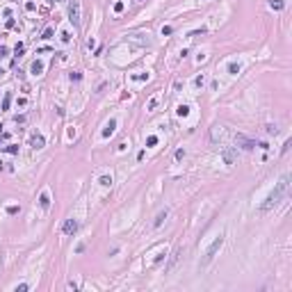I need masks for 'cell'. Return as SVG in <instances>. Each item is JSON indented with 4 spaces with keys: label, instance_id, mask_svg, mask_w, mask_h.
<instances>
[{
    "label": "cell",
    "instance_id": "cell-11",
    "mask_svg": "<svg viewBox=\"0 0 292 292\" xmlns=\"http://www.w3.org/2000/svg\"><path fill=\"white\" fill-rule=\"evenodd\" d=\"M11 105V94H5V98H2V110H9Z\"/></svg>",
    "mask_w": 292,
    "mask_h": 292
},
{
    "label": "cell",
    "instance_id": "cell-6",
    "mask_svg": "<svg viewBox=\"0 0 292 292\" xmlns=\"http://www.w3.org/2000/svg\"><path fill=\"white\" fill-rule=\"evenodd\" d=\"M39 205L43 208V210H48V208H50V194H48V192H41V196H39Z\"/></svg>",
    "mask_w": 292,
    "mask_h": 292
},
{
    "label": "cell",
    "instance_id": "cell-20",
    "mask_svg": "<svg viewBox=\"0 0 292 292\" xmlns=\"http://www.w3.org/2000/svg\"><path fill=\"white\" fill-rule=\"evenodd\" d=\"M7 153H11V155L18 153V146H7Z\"/></svg>",
    "mask_w": 292,
    "mask_h": 292
},
{
    "label": "cell",
    "instance_id": "cell-23",
    "mask_svg": "<svg viewBox=\"0 0 292 292\" xmlns=\"http://www.w3.org/2000/svg\"><path fill=\"white\" fill-rule=\"evenodd\" d=\"M80 78H82V75H80V73H78V71H73V73H71V80H75V82H78V80H80Z\"/></svg>",
    "mask_w": 292,
    "mask_h": 292
},
{
    "label": "cell",
    "instance_id": "cell-24",
    "mask_svg": "<svg viewBox=\"0 0 292 292\" xmlns=\"http://www.w3.org/2000/svg\"><path fill=\"white\" fill-rule=\"evenodd\" d=\"M50 37H53V30H50V27H48V30L43 32V39H50Z\"/></svg>",
    "mask_w": 292,
    "mask_h": 292
},
{
    "label": "cell",
    "instance_id": "cell-16",
    "mask_svg": "<svg viewBox=\"0 0 292 292\" xmlns=\"http://www.w3.org/2000/svg\"><path fill=\"white\" fill-rule=\"evenodd\" d=\"M146 144H149V146H155V144H158V137H155V135H151V137L146 139Z\"/></svg>",
    "mask_w": 292,
    "mask_h": 292
},
{
    "label": "cell",
    "instance_id": "cell-22",
    "mask_svg": "<svg viewBox=\"0 0 292 292\" xmlns=\"http://www.w3.org/2000/svg\"><path fill=\"white\" fill-rule=\"evenodd\" d=\"M27 290V285H25V283H21V285H16V292H25Z\"/></svg>",
    "mask_w": 292,
    "mask_h": 292
},
{
    "label": "cell",
    "instance_id": "cell-1",
    "mask_svg": "<svg viewBox=\"0 0 292 292\" xmlns=\"http://www.w3.org/2000/svg\"><path fill=\"white\" fill-rule=\"evenodd\" d=\"M287 187H290V176L285 174V176H283V178L276 183L274 192H272L269 196H267V201L260 205V212H269L272 208H276V205H278V203H281V201L287 196Z\"/></svg>",
    "mask_w": 292,
    "mask_h": 292
},
{
    "label": "cell",
    "instance_id": "cell-19",
    "mask_svg": "<svg viewBox=\"0 0 292 292\" xmlns=\"http://www.w3.org/2000/svg\"><path fill=\"white\" fill-rule=\"evenodd\" d=\"M114 11H117V14H119V11H123V2H114Z\"/></svg>",
    "mask_w": 292,
    "mask_h": 292
},
{
    "label": "cell",
    "instance_id": "cell-10",
    "mask_svg": "<svg viewBox=\"0 0 292 292\" xmlns=\"http://www.w3.org/2000/svg\"><path fill=\"white\" fill-rule=\"evenodd\" d=\"M114 128H117V123H114V121H110L107 126H105V130H103V135H105V137H110V135L114 133Z\"/></svg>",
    "mask_w": 292,
    "mask_h": 292
},
{
    "label": "cell",
    "instance_id": "cell-4",
    "mask_svg": "<svg viewBox=\"0 0 292 292\" xmlns=\"http://www.w3.org/2000/svg\"><path fill=\"white\" fill-rule=\"evenodd\" d=\"M235 144H240L242 149H246V151H251L253 146H256V142H251V139L244 137V135H235Z\"/></svg>",
    "mask_w": 292,
    "mask_h": 292
},
{
    "label": "cell",
    "instance_id": "cell-5",
    "mask_svg": "<svg viewBox=\"0 0 292 292\" xmlns=\"http://www.w3.org/2000/svg\"><path fill=\"white\" fill-rule=\"evenodd\" d=\"M62 231H64V235H73V233L78 231V221L75 219H66L64 226H62Z\"/></svg>",
    "mask_w": 292,
    "mask_h": 292
},
{
    "label": "cell",
    "instance_id": "cell-7",
    "mask_svg": "<svg viewBox=\"0 0 292 292\" xmlns=\"http://www.w3.org/2000/svg\"><path fill=\"white\" fill-rule=\"evenodd\" d=\"M30 144H32V149H43V144H46V139L41 137V135H34V137L30 139Z\"/></svg>",
    "mask_w": 292,
    "mask_h": 292
},
{
    "label": "cell",
    "instance_id": "cell-8",
    "mask_svg": "<svg viewBox=\"0 0 292 292\" xmlns=\"http://www.w3.org/2000/svg\"><path fill=\"white\" fill-rule=\"evenodd\" d=\"M224 160H226V164H233V160H235V153H233L231 149H224Z\"/></svg>",
    "mask_w": 292,
    "mask_h": 292
},
{
    "label": "cell",
    "instance_id": "cell-25",
    "mask_svg": "<svg viewBox=\"0 0 292 292\" xmlns=\"http://www.w3.org/2000/svg\"><path fill=\"white\" fill-rule=\"evenodd\" d=\"M7 53H9V50H7V48H5V46H0V57H5V55H7Z\"/></svg>",
    "mask_w": 292,
    "mask_h": 292
},
{
    "label": "cell",
    "instance_id": "cell-14",
    "mask_svg": "<svg viewBox=\"0 0 292 292\" xmlns=\"http://www.w3.org/2000/svg\"><path fill=\"white\" fill-rule=\"evenodd\" d=\"M164 217H167V210H162V212H160V215L155 217V221H153V224H155V226H160V224H162V219H164Z\"/></svg>",
    "mask_w": 292,
    "mask_h": 292
},
{
    "label": "cell",
    "instance_id": "cell-21",
    "mask_svg": "<svg viewBox=\"0 0 292 292\" xmlns=\"http://www.w3.org/2000/svg\"><path fill=\"white\" fill-rule=\"evenodd\" d=\"M7 212H9V215H16V212H18V208H16V205H9V208H7Z\"/></svg>",
    "mask_w": 292,
    "mask_h": 292
},
{
    "label": "cell",
    "instance_id": "cell-18",
    "mask_svg": "<svg viewBox=\"0 0 292 292\" xmlns=\"http://www.w3.org/2000/svg\"><path fill=\"white\" fill-rule=\"evenodd\" d=\"M228 71H231V73H233V75H235V73H237V71H240V66H237V64H231V66H228Z\"/></svg>",
    "mask_w": 292,
    "mask_h": 292
},
{
    "label": "cell",
    "instance_id": "cell-3",
    "mask_svg": "<svg viewBox=\"0 0 292 292\" xmlns=\"http://www.w3.org/2000/svg\"><path fill=\"white\" fill-rule=\"evenodd\" d=\"M69 18H71V23L73 25H80V2L78 0H73L71 5H69Z\"/></svg>",
    "mask_w": 292,
    "mask_h": 292
},
{
    "label": "cell",
    "instance_id": "cell-15",
    "mask_svg": "<svg viewBox=\"0 0 292 292\" xmlns=\"http://www.w3.org/2000/svg\"><path fill=\"white\" fill-rule=\"evenodd\" d=\"M178 114H180V117H187V114H190V107H187V105H180V107H178Z\"/></svg>",
    "mask_w": 292,
    "mask_h": 292
},
{
    "label": "cell",
    "instance_id": "cell-9",
    "mask_svg": "<svg viewBox=\"0 0 292 292\" xmlns=\"http://www.w3.org/2000/svg\"><path fill=\"white\" fill-rule=\"evenodd\" d=\"M178 256H180V249H176V251H174V256H171V258H169V265H167V272H169L171 267H174V265H176V262H178Z\"/></svg>",
    "mask_w": 292,
    "mask_h": 292
},
{
    "label": "cell",
    "instance_id": "cell-12",
    "mask_svg": "<svg viewBox=\"0 0 292 292\" xmlns=\"http://www.w3.org/2000/svg\"><path fill=\"white\" fill-rule=\"evenodd\" d=\"M269 5H272L276 11H281V9H283V2H281V0H269Z\"/></svg>",
    "mask_w": 292,
    "mask_h": 292
},
{
    "label": "cell",
    "instance_id": "cell-17",
    "mask_svg": "<svg viewBox=\"0 0 292 292\" xmlns=\"http://www.w3.org/2000/svg\"><path fill=\"white\" fill-rule=\"evenodd\" d=\"M101 183H103V185H112V178H110V176H103Z\"/></svg>",
    "mask_w": 292,
    "mask_h": 292
},
{
    "label": "cell",
    "instance_id": "cell-13",
    "mask_svg": "<svg viewBox=\"0 0 292 292\" xmlns=\"http://www.w3.org/2000/svg\"><path fill=\"white\" fill-rule=\"evenodd\" d=\"M43 71V64H41V62H34V64H32V73H41Z\"/></svg>",
    "mask_w": 292,
    "mask_h": 292
},
{
    "label": "cell",
    "instance_id": "cell-2",
    "mask_svg": "<svg viewBox=\"0 0 292 292\" xmlns=\"http://www.w3.org/2000/svg\"><path fill=\"white\" fill-rule=\"evenodd\" d=\"M221 244H224V237L219 235V237H217V240H215V242H212V244H210V249H208V251H205V256H203V262H201V265H203V267L208 265V262H210L212 258H215V253H217V251H219V249H221Z\"/></svg>",
    "mask_w": 292,
    "mask_h": 292
},
{
    "label": "cell",
    "instance_id": "cell-26",
    "mask_svg": "<svg viewBox=\"0 0 292 292\" xmlns=\"http://www.w3.org/2000/svg\"><path fill=\"white\" fill-rule=\"evenodd\" d=\"M2 73H5V71H2V69H0V78H2Z\"/></svg>",
    "mask_w": 292,
    "mask_h": 292
}]
</instances>
